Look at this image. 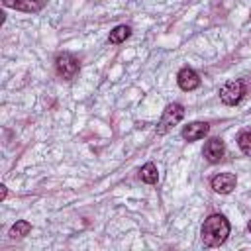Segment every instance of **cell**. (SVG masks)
Instances as JSON below:
<instances>
[{
    "mask_svg": "<svg viewBox=\"0 0 251 251\" xmlns=\"http://www.w3.org/2000/svg\"><path fill=\"white\" fill-rule=\"evenodd\" d=\"M182 118H184V108H182V104H178V102L167 104L165 110H163V116H161L159 124L155 126L157 135H165V133H167L173 126H176Z\"/></svg>",
    "mask_w": 251,
    "mask_h": 251,
    "instance_id": "7a4b0ae2",
    "label": "cell"
},
{
    "mask_svg": "<svg viewBox=\"0 0 251 251\" xmlns=\"http://www.w3.org/2000/svg\"><path fill=\"white\" fill-rule=\"evenodd\" d=\"M237 184V176L233 173H220L216 176H212L210 180V186L214 192L218 194H229Z\"/></svg>",
    "mask_w": 251,
    "mask_h": 251,
    "instance_id": "5b68a950",
    "label": "cell"
},
{
    "mask_svg": "<svg viewBox=\"0 0 251 251\" xmlns=\"http://www.w3.org/2000/svg\"><path fill=\"white\" fill-rule=\"evenodd\" d=\"M129 35H131V27H129V25H126V24L116 25V27L110 31V35H108V43H112V45L124 43V41L129 37Z\"/></svg>",
    "mask_w": 251,
    "mask_h": 251,
    "instance_id": "30bf717a",
    "label": "cell"
},
{
    "mask_svg": "<svg viewBox=\"0 0 251 251\" xmlns=\"http://www.w3.org/2000/svg\"><path fill=\"white\" fill-rule=\"evenodd\" d=\"M208 131H210V124H208V122H190L188 126L182 127L180 135H182V139H186V141H198V139L206 137Z\"/></svg>",
    "mask_w": 251,
    "mask_h": 251,
    "instance_id": "52a82bcc",
    "label": "cell"
},
{
    "mask_svg": "<svg viewBox=\"0 0 251 251\" xmlns=\"http://www.w3.org/2000/svg\"><path fill=\"white\" fill-rule=\"evenodd\" d=\"M237 145H239V149H241L243 155L251 157V127L239 131V135H237Z\"/></svg>",
    "mask_w": 251,
    "mask_h": 251,
    "instance_id": "4fadbf2b",
    "label": "cell"
},
{
    "mask_svg": "<svg viewBox=\"0 0 251 251\" xmlns=\"http://www.w3.org/2000/svg\"><path fill=\"white\" fill-rule=\"evenodd\" d=\"M139 178H141L145 184H155V182L159 180L157 165H155V163H145V165L139 169Z\"/></svg>",
    "mask_w": 251,
    "mask_h": 251,
    "instance_id": "8fae6325",
    "label": "cell"
},
{
    "mask_svg": "<svg viewBox=\"0 0 251 251\" xmlns=\"http://www.w3.org/2000/svg\"><path fill=\"white\" fill-rule=\"evenodd\" d=\"M224 153H226V145H224V141L220 137L208 139L206 145H204V149H202V155H204V159L208 163H218L224 157Z\"/></svg>",
    "mask_w": 251,
    "mask_h": 251,
    "instance_id": "ba28073f",
    "label": "cell"
},
{
    "mask_svg": "<svg viewBox=\"0 0 251 251\" xmlns=\"http://www.w3.org/2000/svg\"><path fill=\"white\" fill-rule=\"evenodd\" d=\"M245 92H247V86L243 80H229L220 88V100L226 106H235L243 100Z\"/></svg>",
    "mask_w": 251,
    "mask_h": 251,
    "instance_id": "277c9868",
    "label": "cell"
},
{
    "mask_svg": "<svg viewBox=\"0 0 251 251\" xmlns=\"http://www.w3.org/2000/svg\"><path fill=\"white\" fill-rule=\"evenodd\" d=\"M247 229H249V233H251V220H249V224H247Z\"/></svg>",
    "mask_w": 251,
    "mask_h": 251,
    "instance_id": "9a60e30c",
    "label": "cell"
},
{
    "mask_svg": "<svg viewBox=\"0 0 251 251\" xmlns=\"http://www.w3.org/2000/svg\"><path fill=\"white\" fill-rule=\"evenodd\" d=\"M31 231V224L27 222V220H18L12 227H10V237L12 239H22V237H25L27 233Z\"/></svg>",
    "mask_w": 251,
    "mask_h": 251,
    "instance_id": "7c38bea8",
    "label": "cell"
},
{
    "mask_svg": "<svg viewBox=\"0 0 251 251\" xmlns=\"http://www.w3.org/2000/svg\"><path fill=\"white\" fill-rule=\"evenodd\" d=\"M0 188H2V200H4V198H6V194H8V188H6V184H2Z\"/></svg>",
    "mask_w": 251,
    "mask_h": 251,
    "instance_id": "5bb4252c",
    "label": "cell"
},
{
    "mask_svg": "<svg viewBox=\"0 0 251 251\" xmlns=\"http://www.w3.org/2000/svg\"><path fill=\"white\" fill-rule=\"evenodd\" d=\"M55 71L63 80H73L80 71V63L75 55L65 51V53H59L55 57Z\"/></svg>",
    "mask_w": 251,
    "mask_h": 251,
    "instance_id": "3957f363",
    "label": "cell"
},
{
    "mask_svg": "<svg viewBox=\"0 0 251 251\" xmlns=\"http://www.w3.org/2000/svg\"><path fill=\"white\" fill-rule=\"evenodd\" d=\"M229 222L226 220V216L222 214H210L204 224H202V229H200V235H202V243L206 247H220L227 235H229Z\"/></svg>",
    "mask_w": 251,
    "mask_h": 251,
    "instance_id": "6da1fadb",
    "label": "cell"
},
{
    "mask_svg": "<svg viewBox=\"0 0 251 251\" xmlns=\"http://www.w3.org/2000/svg\"><path fill=\"white\" fill-rule=\"evenodd\" d=\"M176 82H178L180 90L190 92V90H194V88L200 86V76H198V73L192 67H182L176 73Z\"/></svg>",
    "mask_w": 251,
    "mask_h": 251,
    "instance_id": "8992f818",
    "label": "cell"
},
{
    "mask_svg": "<svg viewBox=\"0 0 251 251\" xmlns=\"http://www.w3.org/2000/svg\"><path fill=\"white\" fill-rule=\"evenodd\" d=\"M6 8H14L25 14H35L43 8V0H2Z\"/></svg>",
    "mask_w": 251,
    "mask_h": 251,
    "instance_id": "9c48e42d",
    "label": "cell"
}]
</instances>
